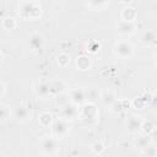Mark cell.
Here are the masks:
<instances>
[{
    "label": "cell",
    "instance_id": "6da1fadb",
    "mask_svg": "<svg viewBox=\"0 0 157 157\" xmlns=\"http://www.w3.org/2000/svg\"><path fill=\"white\" fill-rule=\"evenodd\" d=\"M21 12H22V16L25 17L34 18L40 13V6L36 2H25L22 4Z\"/></svg>",
    "mask_w": 157,
    "mask_h": 157
},
{
    "label": "cell",
    "instance_id": "7a4b0ae2",
    "mask_svg": "<svg viewBox=\"0 0 157 157\" xmlns=\"http://www.w3.org/2000/svg\"><path fill=\"white\" fill-rule=\"evenodd\" d=\"M40 150L45 155H52L56 151L58 148V142H56V139L55 137H44L40 141V145H39Z\"/></svg>",
    "mask_w": 157,
    "mask_h": 157
},
{
    "label": "cell",
    "instance_id": "3957f363",
    "mask_svg": "<svg viewBox=\"0 0 157 157\" xmlns=\"http://www.w3.org/2000/svg\"><path fill=\"white\" fill-rule=\"evenodd\" d=\"M115 53L120 58H129L132 54V45L126 40H120L115 45Z\"/></svg>",
    "mask_w": 157,
    "mask_h": 157
},
{
    "label": "cell",
    "instance_id": "277c9868",
    "mask_svg": "<svg viewBox=\"0 0 157 157\" xmlns=\"http://www.w3.org/2000/svg\"><path fill=\"white\" fill-rule=\"evenodd\" d=\"M69 130V124L64 119H59L53 124V135L54 137H63Z\"/></svg>",
    "mask_w": 157,
    "mask_h": 157
},
{
    "label": "cell",
    "instance_id": "5b68a950",
    "mask_svg": "<svg viewBox=\"0 0 157 157\" xmlns=\"http://www.w3.org/2000/svg\"><path fill=\"white\" fill-rule=\"evenodd\" d=\"M78 114L77 107L74 103H67L61 108V117L64 118V120H69V119H75Z\"/></svg>",
    "mask_w": 157,
    "mask_h": 157
},
{
    "label": "cell",
    "instance_id": "8992f818",
    "mask_svg": "<svg viewBox=\"0 0 157 157\" xmlns=\"http://www.w3.org/2000/svg\"><path fill=\"white\" fill-rule=\"evenodd\" d=\"M43 44H44V40H43V37L39 33H33V34L29 36L28 45L32 50H40L43 48Z\"/></svg>",
    "mask_w": 157,
    "mask_h": 157
},
{
    "label": "cell",
    "instance_id": "52a82bcc",
    "mask_svg": "<svg viewBox=\"0 0 157 157\" xmlns=\"http://www.w3.org/2000/svg\"><path fill=\"white\" fill-rule=\"evenodd\" d=\"M70 98L74 104H82L85 101H86V97H85V91L81 90V88H74L71 92H70Z\"/></svg>",
    "mask_w": 157,
    "mask_h": 157
},
{
    "label": "cell",
    "instance_id": "ba28073f",
    "mask_svg": "<svg viewBox=\"0 0 157 157\" xmlns=\"http://www.w3.org/2000/svg\"><path fill=\"white\" fill-rule=\"evenodd\" d=\"M135 29V26L132 25V22H128V21H121L118 25V31L121 34H130L132 33Z\"/></svg>",
    "mask_w": 157,
    "mask_h": 157
},
{
    "label": "cell",
    "instance_id": "9c48e42d",
    "mask_svg": "<svg viewBox=\"0 0 157 157\" xmlns=\"http://www.w3.org/2000/svg\"><path fill=\"white\" fill-rule=\"evenodd\" d=\"M141 120L139 119V118H136V117H131V118H129V120H128V130L130 131V132H136L140 128H141Z\"/></svg>",
    "mask_w": 157,
    "mask_h": 157
},
{
    "label": "cell",
    "instance_id": "30bf717a",
    "mask_svg": "<svg viewBox=\"0 0 157 157\" xmlns=\"http://www.w3.org/2000/svg\"><path fill=\"white\" fill-rule=\"evenodd\" d=\"M121 17L124 21H128V22H131L135 17H136V11L135 9L132 7H128V9H124L123 12H121Z\"/></svg>",
    "mask_w": 157,
    "mask_h": 157
},
{
    "label": "cell",
    "instance_id": "8fae6325",
    "mask_svg": "<svg viewBox=\"0 0 157 157\" xmlns=\"http://www.w3.org/2000/svg\"><path fill=\"white\" fill-rule=\"evenodd\" d=\"M36 93L39 96V97H47L49 93H50V88H49V85L45 83V82H42L38 85L37 90H36Z\"/></svg>",
    "mask_w": 157,
    "mask_h": 157
},
{
    "label": "cell",
    "instance_id": "7c38bea8",
    "mask_svg": "<svg viewBox=\"0 0 157 157\" xmlns=\"http://www.w3.org/2000/svg\"><path fill=\"white\" fill-rule=\"evenodd\" d=\"M15 117H16L17 120L25 121V120H27V118H28V110H27L25 107H18V108H16V110H15Z\"/></svg>",
    "mask_w": 157,
    "mask_h": 157
},
{
    "label": "cell",
    "instance_id": "4fadbf2b",
    "mask_svg": "<svg viewBox=\"0 0 157 157\" xmlns=\"http://www.w3.org/2000/svg\"><path fill=\"white\" fill-rule=\"evenodd\" d=\"M49 88H50V93H58L59 92V94H60L65 88V83L59 80V81H55L54 83L49 85Z\"/></svg>",
    "mask_w": 157,
    "mask_h": 157
},
{
    "label": "cell",
    "instance_id": "5bb4252c",
    "mask_svg": "<svg viewBox=\"0 0 157 157\" xmlns=\"http://www.w3.org/2000/svg\"><path fill=\"white\" fill-rule=\"evenodd\" d=\"M135 145H136V147H139V148H146V147L150 145V137H148V135L139 136V137L135 140Z\"/></svg>",
    "mask_w": 157,
    "mask_h": 157
},
{
    "label": "cell",
    "instance_id": "9a60e30c",
    "mask_svg": "<svg viewBox=\"0 0 157 157\" xmlns=\"http://www.w3.org/2000/svg\"><path fill=\"white\" fill-rule=\"evenodd\" d=\"M102 102H103V104L104 105H113L114 103H115V97H114V94L112 93V92H105L103 96H102Z\"/></svg>",
    "mask_w": 157,
    "mask_h": 157
},
{
    "label": "cell",
    "instance_id": "2e32d148",
    "mask_svg": "<svg viewBox=\"0 0 157 157\" xmlns=\"http://www.w3.org/2000/svg\"><path fill=\"white\" fill-rule=\"evenodd\" d=\"M77 66H78V69H81V70L88 69V66H90V59L86 58V56H80V58L77 59Z\"/></svg>",
    "mask_w": 157,
    "mask_h": 157
},
{
    "label": "cell",
    "instance_id": "e0dca14e",
    "mask_svg": "<svg viewBox=\"0 0 157 157\" xmlns=\"http://www.w3.org/2000/svg\"><path fill=\"white\" fill-rule=\"evenodd\" d=\"M141 39H142V42H145V43H152V42H155L156 37H155V33H153L152 31H146V32H144Z\"/></svg>",
    "mask_w": 157,
    "mask_h": 157
},
{
    "label": "cell",
    "instance_id": "ac0fdd59",
    "mask_svg": "<svg viewBox=\"0 0 157 157\" xmlns=\"http://www.w3.org/2000/svg\"><path fill=\"white\" fill-rule=\"evenodd\" d=\"M85 97L87 101H96L98 98V92L94 88H90L88 91H85Z\"/></svg>",
    "mask_w": 157,
    "mask_h": 157
},
{
    "label": "cell",
    "instance_id": "d6986e66",
    "mask_svg": "<svg viewBox=\"0 0 157 157\" xmlns=\"http://www.w3.org/2000/svg\"><path fill=\"white\" fill-rule=\"evenodd\" d=\"M50 120H52V115L49 113H43L39 118V121H40L42 125H49Z\"/></svg>",
    "mask_w": 157,
    "mask_h": 157
},
{
    "label": "cell",
    "instance_id": "ffe728a7",
    "mask_svg": "<svg viewBox=\"0 0 157 157\" xmlns=\"http://www.w3.org/2000/svg\"><path fill=\"white\" fill-rule=\"evenodd\" d=\"M141 128H142L144 132H145L146 135H148V134H150V132L153 130L155 125H153L151 121H147V123H144V124H141Z\"/></svg>",
    "mask_w": 157,
    "mask_h": 157
},
{
    "label": "cell",
    "instance_id": "44dd1931",
    "mask_svg": "<svg viewBox=\"0 0 157 157\" xmlns=\"http://www.w3.org/2000/svg\"><path fill=\"white\" fill-rule=\"evenodd\" d=\"M7 114H9V112H7L6 107L5 105H0V123L5 121L7 119Z\"/></svg>",
    "mask_w": 157,
    "mask_h": 157
},
{
    "label": "cell",
    "instance_id": "7402d4cb",
    "mask_svg": "<svg viewBox=\"0 0 157 157\" xmlns=\"http://www.w3.org/2000/svg\"><path fill=\"white\" fill-rule=\"evenodd\" d=\"M69 56L66 55V54H61V55H59V58H58V63H59V65H61V66H65L67 63H69Z\"/></svg>",
    "mask_w": 157,
    "mask_h": 157
},
{
    "label": "cell",
    "instance_id": "603a6c76",
    "mask_svg": "<svg viewBox=\"0 0 157 157\" xmlns=\"http://www.w3.org/2000/svg\"><path fill=\"white\" fill-rule=\"evenodd\" d=\"M146 152H147V157H155L156 156V150L152 146H147L146 147Z\"/></svg>",
    "mask_w": 157,
    "mask_h": 157
},
{
    "label": "cell",
    "instance_id": "cb8c5ba5",
    "mask_svg": "<svg viewBox=\"0 0 157 157\" xmlns=\"http://www.w3.org/2000/svg\"><path fill=\"white\" fill-rule=\"evenodd\" d=\"M4 91H5V88H4V85L0 82V97L4 94Z\"/></svg>",
    "mask_w": 157,
    "mask_h": 157
},
{
    "label": "cell",
    "instance_id": "d4e9b609",
    "mask_svg": "<svg viewBox=\"0 0 157 157\" xmlns=\"http://www.w3.org/2000/svg\"><path fill=\"white\" fill-rule=\"evenodd\" d=\"M0 59H1V54H0Z\"/></svg>",
    "mask_w": 157,
    "mask_h": 157
},
{
    "label": "cell",
    "instance_id": "484cf974",
    "mask_svg": "<svg viewBox=\"0 0 157 157\" xmlns=\"http://www.w3.org/2000/svg\"><path fill=\"white\" fill-rule=\"evenodd\" d=\"M0 157H4V156H0Z\"/></svg>",
    "mask_w": 157,
    "mask_h": 157
}]
</instances>
